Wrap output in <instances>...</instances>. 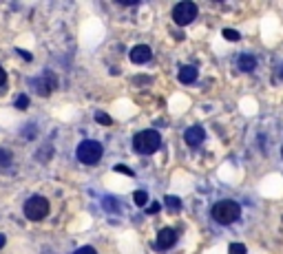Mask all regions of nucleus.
Wrapping results in <instances>:
<instances>
[{"instance_id": "f257e3e1", "label": "nucleus", "mask_w": 283, "mask_h": 254, "mask_svg": "<svg viewBox=\"0 0 283 254\" xmlns=\"http://www.w3.org/2000/svg\"><path fill=\"white\" fill-rule=\"evenodd\" d=\"M259 204H254L248 197H221L208 210V216L215 224V228L228 232H241L239 228H245L257 216Z\"/></svg>"}, {"instance_id": "f03ea898", "label": "nucleus", "mask_w": 283, "mask_h": 254, "mask_svg": "<svg viewBox=\"0 0 283 254\" xmlns=\"http://www.w3.org/2000/svg\"><path fill=\"white\" fill-rule=\"evenodd\" d=\"M159 146H162V137L153 128L142 130V133H137L133 137V148H135V152H140V155H153V152L159 150Z\"/></svg>"}, {"instance_id": "7ed1b4c3", "label": "nucleus", "mask_w": 283, "mask_h": 254, "mask_svg": "<svg viewBox=\"0 0 283 254\" xmlns=\"http://www.w3.org/2000/svg\"><path fill=\"white\" fill-rule=\"evenodd\" d=\"M102 152H104V148H102L100 142L87 140V142H82V144L78 146V160L82 164L93 166V164H98L100 160H102Z\"/></svg>"}, {"instance_id": "20e7f679", "label": "nucleus", "mask_w": 283, "mask_h": 254, "mask_svg": "<svg viewBox=\"0 0 283 254\" xmlns=\"http://www.w3.org/2000/svg\"><path fill=\"white\" fill-rule=\"evenodd\" d=\"M47 214H49V201H47L45 197L36 194V197L27 199V204H25V216L29 221H42Z\"/></svg>"}, {"instance_id": "39448f33", "label": "nucleus", "mask_w": 283, "mask_h": 254, "mask_svg": "<svg viewBox=\"0 0 283 254\" xmlns=\"http://www.w3.org/2000/svg\"><path fill=\"white\" fill-rule=\"evenodd\" d=\"M197 14H199L197 4L190 2V0H184V2L175 4V9H173V20H175V24H179V27H186V24H190V22H193V20L197 18Z\"/></svg>"}, {"instance_id": "423d86ee", "label": "nucleus", "mask_w": 283, "mask_h": 254, "mask_svg": "<svg viewBox=\"0 0 283 254\" xmlns=\"http://www.w3.org/2000/svg\"><path fill=\"white\" fill-rule=\"evenodd\" d=\"M34 84H36V91H38V95L47 98V95H51L53 91H56L58 78L53 76L51 71H45V73H42V76L38 78V80H34Z\"/></svg>"}, {"instance_id": "0eeeda50", "label": "nucleus", "mask_w": 283, "mask_h": 254, "mask_svg": "<svg viewBox=\"0 0 283 254\" xmlns=\"http://www.w3.org/2000/svg\"><path fill=\"white\" fill-rule=\"evenodd\" d=\"M175 241H177V230L175 228H162L155 246H157V250H168V248L175 246Z\"/></svg>"}, {"instance_id": "6e6552de", "label": "nucleus", "mask_w": 283, "mask_h": 254, "mask_svg": "<svg viewBox=\"0 0 283 254\" xmlns=\"http://www.w3.org/2000/svg\"><path fill=\"white\" fill-rule=\"evenodd\" d=\"M204 140H206V130H204V126H199V124H195V126H190V128H186V133H184V142L188 146H201L204 144Z\"/></svg>"}, {"instance_id": "1a4fd4ad", "label": "nucleus", "mask_w": 283, "mask_h": 254, "mask_svg": "<svg viewBox=\"0 0 283 254\" xmlns=\"http://www.w3.org/2000/svg\"><path fill=\"white\" fill-rule=\"evenodd\" d=\"M151 58H153V51L148 44H137L131 49V62L133 64H146Z\"/></svg>"}, {"instance_id": "9d476101", "label": "nucleus", "mask_w": 283, "mask_h": 254, "mask_svg": "<svg viewBox=\"0 0 283 254\" xmlns=\"http://www.w3.org/2000/svg\"><path fill=\"white\" fill-rule=\"evenodd\" d=\"M237 68H239L241 73L254 71V68H257V56H254V54H248V51H245V54H239V56H237Z\"/></svg>"}, {"instance_id": "9b49d317", "label": "nucleus", "mask_w": 283, "mask_h": 254, "mask_svg": "<svg viewBox=\"0 0 283 254\" xmlns=\"http://www.w3.org/2000/svg\"><path fill=\"white\" fill-rule=\"evenodd\" d=\"M197 68L195 66H181L179 68V82L181 84H193L195 80H197Z\"/></svg>"}, {"instance_id": "f8f14e48", "label": "nucleus", "mask_w": 283, "mask_h": 254, "mask_svg": "<svg viewBox=\"0 0 283 254\" xmlns=\"http://www.w3.org/2000/svg\"><path fill=\"white\" fill-rule=\"evenodd\" d=\"M164 204H166L168 210H173V212H177V210L181 208V199L173 197V194H166V199H164Z\"/></svg>"}, {"instance_id": "ddd939ff", "label": "nucleus", "mask_w": 283, "mask_h": 254, "mask_svg": "<svg viewBox=\"0 0 283 254\" xmlns=\"http://www.w3.org/2000/svg\"><path fill=\"white\" fill-rule=\"evenodd\" d=\"M133 201H135V206L144 208V206L148 204V192H146V190H137V192L133 194Z\"/></svg>"}, {"instance_id": "4468645a", "label": "nucleus", "mask_w": 283, "mask_h": 254, "mask_svg": "<svg viewBox=\"0 0 283 254\" xmlns=\"http://www.w3.org/2000/svg\"><path fill=\"white\" fill-rule=\"evenodd\" d=\"M14 160V155L7 150V148H0V168H7L9 164H12Z\"/></svg>"}, {"instance_id": "2eb2a0df", "label": "nucleus", "mask_w": 283, "mask_h": 254, "mask_svg": "<svg viewBox=\"0 0 283 254\" xmlns=\"http://www.w3.org/2000/svg\"><path fill=\"white\" fill-rule=\"evenodd\" d=\"M95 122H98V124H102V126H109L111 124V118L106 113H102V110H98V113H95Z\"/></svg>"}, {"instance_id": "dca6fc26", "label": "nucleus", "mask_w": 283, "mask_h": 254, "mask_svg": "<svg viewBox=\"0 0 283 254\" xmlns=\"http://www.w3.org/2000/svg\"><path fill=\"white\" fill-rule=\"evenodd\" d=\"M228 254H245V246L243 243H232V246L228 248Z\"/></svg>"}, {"instance_id": "f3484780", "label": "nucleus", "mask_w": 283, "mask_h": 254, "mask_svg": "<svg viewBox=\"0 0 283 254\" xmlns=\"http://www.w3.org/2000/svg\"><path fill=\"white\" fill-rule=\"evenodd\" d=\"M16 106H18L20 110H25L27 106H29V98H27V95H18V98H16Z\"/></svg>"}, {"instance_id": "a211bd4d", "label": "nucleus", "mask_w": 283, "mask_h": 254, "mask_svg": "<svg viewBox=\"0 0 283 254\" xmlns=\"http://www.w3.org/2000/svg\"><path fill=\"white\" fill-rule=\"evenodd\" d=\"M223 36H226V40H239L241 36H239V31H234V29H223Z\"/></svg>"}, {"instance_id": "6ab92c4d", "label": "nucleus", "mask_w": 283, "mask_h": 254, "mask_svg": "<svg viewBox=\"0 0 283 254\" xmlns=\"http://www.w3.org/2000/svg\"><path fill=\"white\" fill-rule=\"evenodd\" d=\"M276 152H279V162L283 164V128H281V137H279V144H276Z\"/></svg>"}, {"instance_id": "aec40b11", "label": "nucleus", "mask_w": 283, "mask_h": 254, "mask_svg": "<svg viewBox=\"0 0 283 254\" xmlns=\"http://www.w3.org/2000/svg\"><path fill=\"white\" fill-rule=\"evenodd\" d=\"M73 254H98V252H95V248H91V246H84V248H80V250H76Z\"/></svg>"}, {"instance_id": "412c9836", "label": "nucleus", "mask_w": 283, "mask_h": 254, "mask_svg": "<svg viewBox=\"0 0 283 254\" xmlns=\"http://www.w3.org/2000/svg\"><path fill=\"white\" fill-rule=\"evenodd\" d=\"M115 170H117V172H126V174H129V177H133V170H131L129 166H122V164H117V166H115Z\"/></svg>"}, {"instance_id": "4be33fe9", "label": "nucleus", "mask_w": 283, "mask_h": 254, "mask_svg": "<svg viewBox=\"0 0 283 254\" xmlns=\"http://www.w3.org/2000/svg\"><path fill=\"white\" fill-rule=\"evenodd\" d=\"M276 78H279V80L283 82V60L279 62V64H276Z\"/></svg>"}, {"instance_id": "5701e85b", "label": "nucleus", "mask_w": 283, "mask_h": 254, "mask_svg": "<svg viewBox=\"0 0 283 254\" xmlns=\"http://www.w3.org/2000/svg\"><path fill=\"white\" fill-rule=\"evenodd\" d=\"M157 210H159V204H151V206H148V214H157Z\"/></svg>"}, {"instance_id": "b1692460", "label": "nucleus", "mask_w": 283, "mask_h": 254, "mask_svg": "<svg viewBox=\"0 0 283 254\" xmlns=\"http://www.w3.org/2000/svg\"><path fill=\"white\" fill-rule=\"evenodd\" d=\"M5 80H7V73H5V68L0 66V86H3V84H5Z\"/></svg>"}, {"instance_id": "393cba45", "label": "nucleus", "mask_w": 283, "mask_h": 254, "mask_svg": "<svg viewBox=\"0 0 283 254\" xmlns=\"http://www.w3.org/2000/svg\"><path fill=\"white\" fill-rule=\"evenodd\" d=\"M5 243H7V239H5V234H0V250L5 248Z\"/></svg>"}, {"instance_id": "a878e982", "label": "nucleus", "mask_w": 283, "mask_h": 254, "mask_svg": "<svg viewBox=\"0 0 283 254\" xmlns=\"http://www.w3.org/2000/svg\"><path fill=\"white\" fill-rule=\"evenodd\" d=\"M18 54H20V56H23V58H25V60H31V56H29V54H27V51H18Z\"/></svg>"}]
</instances>
